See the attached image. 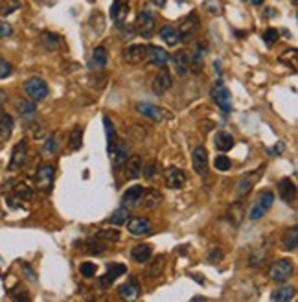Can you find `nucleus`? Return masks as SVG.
I'll use <instances>...</instances> for the list:
<instances>
[{
    "label": "nucleus",
    "instance_id": "a211bd4d",
    "mask_svg": "<svg viewBox=\"0 0 298 302\" xmlns=\"http://www.w3.org/2000/svg\"><path fill=\"white\" fill-rule=\"evenodd\" d=\"M142 170H144V162L138 155H133L129 161H125V177L127 179H138L142 175Z\"/></svg>",
    "mask_w": 298,
    "mask_h": 302
},
{
    "label": "nucleus",
    "instance_id": "dca6fc26",
    "mask_svg": "<svg viewBox=\"0 0 298 302\" xmlns=\"http://www.w3.org/2000/svg\"><path fill=\"white\" fill-rule=\"evenodd\" d=\"M13 197H8V205L15 206V203H21V201H30L31 197H33V192L28 184L24 183H15V188H13Z\"/></svg>",
    "mask_w": 298,
    "mask_h": 302
},
{
    "label": "nucleus",
    "instance_id": "3c124183",
    "mask_svg": "<svg viewBox=\"0 0 298 302\" xmlns=\"http://www.w3.org/2000/svg\"><path fill=\"white\" fill-rule=\"evenodd\" d=\"M11 33H13V28L9 26L8 22L0 21V37H9Z\"/></svg>",
    "mask_w": 298,
    "mask_h": 302
},
{
    "label": "nucleus",
    "instance_id": "bb28decb",
    "mask_svg": "<svg viewBox=\"0 0 298 302\" xmlns=\"http://www.w3.org/2000/svg\"><path fill=\"white\" fill-rule=\"evenodd\" d=\"M151 256H153V247L147 245V243H140V245L133 247V251H131V258L138 263L149 262Z\"/></svg>",
    "mask_w": 298,
    "mask_h": 302
},
{
    "label": "nucleus",
    "instance_id": "2f4dec72",
    "mask_svg": "<svg viewBox=\"0 0 298 302\" xmlns=\"http://www.w3.org/2000/svg\"><path fill=\"white\" fill-rule=\"evenodd\" d=\"M282 245L285 251H296L298 247V230L296 227H291L289 230H285L284 238H282Z\"/></svg>",
    "mask_w": 298,
    "mask_h": 302
},
{
    "label": "nucleus",
    "instance_id": "e433bc0d",
    "mask_svg": "<svg viewBox=\"0 0 298 302\" xmlns=\"http://www.w3.org/2000/svg\"><path fill=\"white\" fill-rule=\"evenodd\" d=\"M18 8H21V0H0V15L4 17L15 13Z\"/></svg>",
    "mask_w": 298,
    "mask_h": 302
},
{
    "label": "nucleus",
    "instance_id": "864d4df0",
    "mask_svg": "<svg viewBox=\"0 0 298 302\" xmlns=\"http://www.w3.org/2000/svg\"><path fill=\"white\" fill-rule=\"evenodd\" d=\"M221 256H223V253H221L219 249H212V251H210V254H208V262H210V263L217 262V260H219Z\"/></svg>",
    "mask_w": 298,
    "mask_h": 302
},
{
    "label": "nucleus",
    "instance_id": "8fccbe9b",
    "mask_svg": "<svg viewBox=\"0 0 298 302\" xmlns=\"http://www.w3.org/2000/svg\"><path fill=\"white\" fill-rule=\"evenodd\" d=\"M263 41H265L267 46H272V44L278 41V31L274 30V28H269V30L263 33Z\"/></svg>",
    "mask_w": 298,
    "mask_h": 302
},
{
    "label": "nucleus",
    "instance_id": "5701e85b",
    "mask_svg": "<svg viewBox=\"0 0 298 302\" xmlns=\"http://www.w3.org/2000/svg\"><path fill=\"white\" fill-rule=\"evenodd\" d=\"M110 153L114 155V164H116V166H122V164H125V161H127V157H129V144L125 140H116Z\"/></svg>",
    "mask_w": 298,
    "mask_h": 302
},
{
    "label": "nucleus",
    "instance_id": "603ef678",
    "mask_svg": "<svg viewBox=\"0 0 298 302\" xmlns=\"http://www.w3.org/2000/svg\"><path fill=\"white\" fill-rule=\"evenodd\" d=\"M157 168H158L157 162H151L147 168H144V170H142V173H144L147 179H153V177H155V170H157Z\"/></svg>",
    "mask_w": 298,
    "mask_h": 302
},
{
    "label": "nucleus",
    "instance_id": "0eeeda50",
    "mask_svg": "<svg viewBox=\"0 0 298 302\" xmlns=\"http://www.w3.org/2000/svg\"><path fill=\"white\" fill-rule=\"evenodd\" d=\"M127 273V267L123 265V263H113V265L107 269V273L103 276H100V280H98V284H100V288L107 289L110 288V286L114 284V282L118 280V276L125 275Z\"/></svg>",
    "mask_w": 298,
    "mask_h": 302
},
{
    "label": "nucleus",
    "instance_id": "49530a36",
    "mask_svg": "<svg viewBox=\"0 0 298 302\" xmlns=\"http://www.w3.org/2000/svg\"><path fill=\"white\" fill-rule=\"evenodd\" d=\"M79 273L85 276V278H92L96 275V265L92 262H83L79 265Z\"/></svg>",
    "mask_w": 298,
    "mask_h": 302
},
{
    "label": "nucleus",
    "instance_id": "f704fd0d",
    "mask_svg": "<svg viewBox=\"0 0 298 302\" xmlns=\"http://www.w3.org/2000/svg\"><path fill=\"white\" fill-rule=\"evenodd\" d=\"M68 146H70L72 151H78L83 146V129L81 127H74L68 135Z\"/></svg>",
    "mask_w": 298,
    "mask_h": 302
},
{
    "label": "nucleus",
    "instance_id": "1a4fd4ad",
    "mask_svg": "<svg viewBox=\"0 0 298 302\" xmlns=\"http://www.w3.org/2000/svg\"><path fill=\"white\" fill-rule=\"evenodd\" d=\"M136 31L140 33L142 37H151L155 31V17L151 13H149L147 9L145 11H142L140 15H138V21H136Z\"/></svg>",
    "mask_w": 298,
    "mask_h": 302
},
{
    "label": "nucleus",
    "instance_id": "5fc2aeb1",
    "mask_svg": "<svg viewBox=\"0 0 298 302\" xmlns=\"http://www.w3.org/2000/svg\"><path fill=\"white\" fill-rule=\"evenodd\" d=\"M22 269H24V273H26L28 278H30L31 282H35V273L31 271V267L28 265V263H22Z\"/></svg>",
    "mask_w": 298,
    "mask_h": 302
},
{
    "label": "nucleus",
    "instance_id": "4c0bfd02",
    "mask_svg": "<svg viewBox=\"0 0 298 302\" xmlns=\"http://www.w3.org/2000/svg\"><path fill=\"white\" fill-rule=\"evenodd\" d=\"M103 126H105V135H107V151H113V146L116 142V131H114V126L109 118H103Z\"/></svg>",
    "mask_w": 298,
    "mask_h": 302
},
{
    "label": "nucleus",
    "instance_id": "79ce46f5",
    "mask_svg": "<svg viewBox=\"0 0 298 302\" xmlns=\"http://www.w3.org/2000/svg\"><path fill=\"white\" fill-rule=\"evenodd\" d=\"M162 269H164V256H158V258H155V262L149 263L147 276H151V278H155V276H160Z\"/></svg>",
    "mask_w": 298,
    "mask_h": 302
},
{
    "label": "nucleus",
    "instance_id": "ea45409f",
    "mask_svg": "<svg viewBox=\"0 0 298 302\" xmlns=\"http://www.w3.org/2000/svg\"><path fill=\"white\" fill-rule=\"evenodd\" d=\"M92 63L98 66V68H103V66L107 65V50L103 48V46H98V48H94Z\"/></svg>",
    "mask_w": 298,
    "mask_h": 302
},
{
    "label": "nucleus",
    "instance_id": "052dcab7",
    "mask_svg": "<svg viewBox=\"0 0 298 302\" xmlns=\"http://www.w3.org/2000/svg\"><path fill=\"white\" fill-rule=\"evenodd\" d=\"M90 2H92V0H90Z\"/></svg>",
    "mask_w": 298,
    "mask_h": 302
},
{
    "label": "nucleus",
    "instance_id": "f03ea898",
    "mask_svg": "<svg viewBox=\"0 0 298 302\" xmlns=\"http://www.w3.org/2000/svg\"><path fill=\"white\" fill-rule=\"evenodd\" d=\"M53 179H55V168L52 164H41L35 173L37 190L43 193H50L53 188Z\"/></svg>",
    "mask_w": 298,
    "mask_h": 302
},
{
    "label": "nucleus",
    "instance_id": "09e8293b",
    "mask_svg": "<svg viewBox=\"0 0 298 302\" xmlns=\"http://www.w3.org/2000/svg\"><path fill=\"white\" fill-rule=\"evenodd\" d=\"M13 74V66L9 65L6 59H0V79H6Z\"/></svg>",
    "mask_w": 298,
    "mask_h": 302
},
{
    "label": "nucleus",
    "instance_id": "412c9836",
    "mask_svg": "<svg viewBox=\"0 0 298 302\" xmlns=\"http://www.w3.org/2000/svg\"><path fill=\"white\" fill-rule=\"evenodd\" d=\"M278 193H280V197L285 203L294 201V197H296V186H294V183L289 177H285V179H282L278 183Z\"/></svg>",
    "mask_w": 298,
    "mask_h": 302
},
{
    "label": "nucleus",
    "instance_id": "4be33fe9",
    "mask_svg": "<svg viewBox=\"0 0 298 302\" xmlns=\"http://www.w3.org/2000/svg\"><path fill=\"white\" fill-rule=\"evenodd\" d=\"M17 111L21 114V118L24 122H31V120H35V114H37V105L33 100H21L17 103Z\"/></svg>",
    "mask_w": 298,
    "mask_h": 302
},
{
    "label": "nucleus",
    "instance_id": "6e6552de",
    "mask_svg": "<svg viewBox=\"0 0 298 302\" xmlns=\"http://www.w3.org/2000/svg\"><path fill=\"white\" fill-rule=\"evenodd\" d=\"M123 59L129 65H140L147 59V46L145 44H131L125 52H123Z\"/></svg>",
    "mask_w": 298,
    "mask_h": 302
},
{
    "label": "nucleus",
    "instance_id": "f8f14e48",
    "mask_svg": "<svg viewBox=\"0 0 298 302\" xmlns=\"http://www.w3.org/2000/svg\"><path fill=\"white\" fill-rule=\"evenodd\" d=\"M127 230L131 232L133 236H145V234H151V223L142 216L131 218L127 219Z\"/></svg>",
    "mask_w": 298,
    "mask_h": 302
},
{
    "label": "nucleus",
    "instance_id": "a19ab883",
    "mask_svg": "<svg viewBox=\"0 0 298 302\" xmlns=\"http://www.w3.org/2000/svg\"><path fill=\"white\" fill-rule=\"evenodd\" d=\"M94 238L105 241V243H110V241L120 240V232L116 230V228H113V230H98L96 234H94Z\"/></svg>",
    "mask_w": 298,
    "mask_h": 302
},
{
    "label": "nucleus",
    "instance_id": "cd10ccee",
    "mask_svg": "<svg viewBox=\"0 0 298 302\" xmlns=\"http://www.w3.org/2000/svg\"><path fill=\"white\" fill-rule=\"evenodd\" d=\"M259 177H262V171H252V175L243 177V179L237 183V196L239 197L247 196V193L252 190V186H254V183L259 179Z\"/></svg>",
    "mask_w": 298,
    "mask_h": 302
},
{
    "label": "nucleus",
    "instance_id": "b1692460",
    "mask_svg": "<svg viewBox=\"0 0 298 302\" xmlns=\"http://www.w3.org/2000/svg\"><path fill=\"white\" fill-rule=\"evenodd\" d=\"M140 203L144 208L153 210V208H157V206L162 203V193L157 192V190H144V193H142V197H140Z\"/></svg>",
    "mask_w": 298,
    "mask_h": 302
},
{
    "label": "nucleus",
    "instance_id": "c756f323",
    "mask_svg": "<svg viewBox=\"0 0 298 302\" xmlns=\"http://www.w3.org/2000/svg\"><path fill=\"white\" fill-rule=\"evenodd\" d=\"M13 116L11 114H0V138H4V140H8L9 136H11V133H13Z\"/></svg>",
    "mask_w": 298,
    "mask_h": 302
},
{
    "label": "nucleus",
    "instance_id": "20e7f679",
    "mask_svg": "<svg viewBox=\"0 0 298 302\" xmlns=\"http://www.w3.org/2000/svg\"><path fill=\"white\" fill-rule=\"evenodd\" d=\"M212 98H214L215 105L219 107L221 111H225V113H230V111H232V96H230V91H228L221 81L212 87Z\"/></svg>",
    "mask_w": 298,
    "mask_h": 302
},
{
    "label": "nucleus",
    "instance_id": "37998d69",
    "mask_svg": "<svg viewBox=\"0 0 298 302\" xmlns=\"http://www.w3.org/2000/svg\"><path fill=\"white\" fill-rule=\"evenodd\" d=\"M43 149H44V153H46V155H53V153H55L57 149H59V138H57V135L48 136V138H46V142H44Z\"/></svg>",
    "mask_w": 298,
    "mask_h": 302
},
{
    "label": "nucleus",
    "instance_id": "7c9ffc66",
    "mask_svg": "<svg viewBox=\"0 0 298 302\" xmlns=\"http://www.w3.org/2000/svg\"><path fill=\"white\" fill-rule=\"evenodd\" d=\"M160 37H162V41H166V44H170V46H175V44L180 41L179 30H177L175 26H170V24L162 26V30H160Z\"/></svg>",
    "mask_w": 298,
    "mask_h": 302
},
{
    "label": "nucleus",
    "instance_id": "6e6d98bb",
    "mask_svg": "<svg viewBox=\"0 0 298 302\" xmlns=\"http://www.w3.org/2000/svg\"><path fill=\"white\" fill-rule=\"evenodd\" d=\"M284 148H285V146H284V142H278V146H276V149L272 148V149H271V153H274V155H278V153H282V151H284Z\"/></svg>",
    "mask_w": 298,
    "mask_h": 302
},
{
    "label": "nucleus",
    "instance_id": "c9c22d12",
    "mask_svg": "<svg viewBox=\"0 0 298 302\" xmlns=\"http://www.w3.org/2000/svg\"><path fill=\"white\" fill-rule=\"evenodd\" d=\"M129 218H131V212H129L127 206H120V208H116V210L113 212L109 221L113 225H123V223H127Z\"/></svg>",
    "mask_w": 298,
    "mask_h": 302
},
{
    "label": "nucleus",
    "instance_id": "9b49d317",
    "mask_svg": "<svg viewBox=\"0 0 298 302\" xmlns=\"http://www.w3.org/2000/svg\"><path fill=\"white\" fill-rule=\"evenodd\" d=\"M199 28H201V21H199L197 13L193 11V13H190L188 17H186V21L182 22L179 33L182 39H192V37L199 31Z\"/></svg>",
    "mask_w": 298,
    "mask_h": 302
},
{
    "label": "nucleus",
    "instance_id": "58836bf2",
    "mask_svg": "<svg viewBox=\"0 0 298 302\" xmlns=\"http://www.w3.org/2000/svg\"><path fill=\"white\" fill-rule=\"evenodd\" d=\"M87 251L90 254H103L107 251V243L98 240V238H92V240L87 241Z\"/></svg>",
    "mask_w": 298,
    "mask_h": 302
},
{
    "label": "nucleus",
    "instance_id": "7ed1b4c3",
    "mask_svg": "<svg viewBox=\"0 0 298 302\" xmlns=\"http://www.w3.org/2000/svg\"><path fill=\"white\" fill-rule=\"evenodd\" d=\"M24 91L33 101H41L48 96V85L41 78H30L24 81Z\"/></svg>",
    "mask_w": 298,
    "mask_h": 302
},
{
    "label": "nucleus",
    "instance_id": "13d9d810",
    "mask_svg": "<svg viewBox=\"0 0 298 302\" xmlns=\"http://www.w3.org/2000/svg\"><path fill=\"white\" fill-rule=\"evenodd\" d=\"M153 2L158 6V8H164V6H166V0H153Z\"/></svg>",
    "mask_w": 298,
    "mask_h": 302
},
{
    "label": "nucleus",
    "instance_id": "423d86ee",
    "mask_svg": "<svg viewBox=\"0 0 298 302\" xmlns=\"http://www.w3.org/2000/svg\"><path fill=\"white\" fill-rule=\"evenodd\" d=\"M291 273H293V263H291L289 260H278V262L272 263L271 269H269V276H271L274 282H278V284L287 280L291 276Z\"/></svg>",
    "mask_w": 298,
    "mask_h": 302
},
{
    "label": "nucleus",
    "instance_id": "72a5a7b5",
    "mask_svg": "<svg viewBox=\"0 0 298 302\" xmlns=\"http://www.w3.org/2000/svg\"><path fill=\"white\" fill-rule=\"evenodd\" d=\"M41 39H43V44L48 50H61L63 48V39L59 35H55V33H52V31H44Z\"/></svg>",
    "mask_w": 298,
    "mask_h": 302
},
{
    "label": "nucleus",
    "instance_id": "f257e3e1",
    "mask_svg": "<svg viewBox=\"0 0 298 302\" xmlns=\"http://www.w3.org/2000/svg\"><path fill=\"white\" fill-rule=\"evenodd\" d=\"M272 205H274V193L269 192V190H263V192H259V196L256 197L254 205H252V208H250V214H249L250 219H252V221H258V219H262L263 216L271 210Z\"/></svg>",
    "mask_w": 298,
    "mask_h": 302
},
{
    "label": "nucleus",
    "instance_id": "f3484780",
    "mask_svg": "<svg viewBox=\"0 0 298 302\" xmlns=\"http://www.w3.org/2000/svg\"><path fill=\"white\" fill-rule=\"evenodd\" d=\"M173 66L179 76H186L192 66V59H190V54L186 50H179V52L173 56Z\"/></svg>",
    "mask_w": 298,
    "mask_h": 302
},
{
    "label": "nucleus",
    "instance_id": "4468645a",
    "mask_svg": "<svg viewBox=\"0 0 298 302\" xmlns=\"http://www.w3.org/2000/svg\"><path fill=\"white\" fill-rule=\"evenodd\" d=\"M164 177H166V184L170 186V188H182L186 184V175L184 171L179 170V168H167L166 173H164Z\"/></svg>",
    "mask_w": 298,
    "mask_h": 302
},
{
    "label": "nucleus",
    "instance_id": "bf43d9fd",
    "mask_svg": "<svg viewBox=\"0 0 298 302\" xmlns=\"http://www.w3.org/2000/svg\"><path fill=\"white\" fill-rule=\"evenodd\" d=\"M250 2H252V4H254V6H259V4H263V0H250Z\"/></svg>",
    "mask_w": 298,
    "mask_h": 302
},
{
    "label": "nucleus",
    "instance_id": "9d476101",
    "mask_svg": "<svg viewBox=\"0 0 298 302\" xmlns=\"http://www.w3.org/2000/svg\"><path fill=\"white\" fill-rule=\"evenodd\" d=\"M192 164L195 173H199V175H206L208 173V153H206V149L202 146H197V148L193 149Z\"/></svg>",
    "mask_w": 298,
    "mask_h": 302
},
{
    "label": "nucleus",
    "instance_id": "c85d7f7f",
    "mask_svg": "<svg viewBox=\"0 0 298 302\" xmlns=\"http://www.w3.org/2000/svg\"><path fill=\"white\" fill-rule=\"evenodd\" d=\"M214 144H215V148L219 149V151H230V149L234 148V138H232V135L230 133H225V131H219L217 135H215V138H214Z\"/></svg>",
    "mask_w": 298,
    "mask_h": 302
},
{
    "label": "nucleus",
    "instance_id": "aec40b11",
    "mask_svg": "<svg viewBox=\"0 0 298 302\" xmlns=\"http://www.w3.org/2000/svg\"><path fill=\"white\" fill-rule=\"evenodd\" d=\"M127 13H129V6L123 4L122 0H114L113 6H110V19L118 24V28L123 26V22H125Z\"/></svg>",
    "mask_w": 298,
    "mask_h": 302
},
{
    "label": "nucleus",
    "instance_id": "4d7b16f0",
    "mask_svg": "<svg viewBox=\"0 0 298 302\" xmlns=\"http://www.w3.org/2000/svg\"><path fill=\"white\" fill-rule=\"evenodd\" d=\"M6 103V92L4 91H0V107Z\"/></svg>",
    "mask_w": 298,
    "mask_h": 302
},
{
    "label": "nucleus",
    "instance_id": "ddd939ff",
    "mask_svg": "<svg viewBox=\"0 0 298 302\" xmlns=\"http://www.w3.org/2000/svg\"><path fill=\"white\" fill-rule=\"evenodd\" d=\"M171 85H173V79H171L170 70L162 68V70H160V72L157 74V78H155V81H153V91H155V94H158V96H162V94H166V92L170 91Z\"/></svg>",
    "mask_w": 298,
    "mask_h": 302
},
{
    "label": "nucleus",
    "instance_id": "39448f33",
    "mask_svg": "<svg viewBox=\"0 0 298 302\" xmlns=\"http://www.w3.org/2000/svg\"><path fill=\"white\" fill-rule=\"evenodd\" d=\"M28 162V142L21 140L18 144H15L13 151H11V161H9V171H17L21 168H24V164Z\"/></svg>",
    "mask_w": 298,
    "mask_h": 302
},
{
    "label": "nucleus",
    "instance_id": "2eb2a0df",
    "mask_svg": "<svg viewBox=\"0 0 298 302\" xmlns=\"http://www.w3.org/2000/svg\"><path fill=\"white\" fill-rule=\"evenodd\" d=\"M136 111L142 114V116H145V118L153 120V122H160V120L164 118V111L160 109V107L153 105V103H136Z\"/></svg>",
    "mask_w": 298,
    "mask_h": 302
},
{
    "label": "nucleus",
    "instance_id": "6ab92c4d",
    "mask_svg": "<svg viewBox=\"0 0 298 302\" xmlns=\"http://www.w3.org/2000/svg\"><path fill=\"white\" fill-rule=\"evenodd\" d=\"M118 293L122 298L133 300V298H136L138 295H140V284H138V280H136L135 276H129V280L123 286H120Z\"/></svg>",
    "mask_w": 298,
    "mask_h": 302
},
{
    "label": "nucleus",
    "instance_id": "a878e982",
    "mask_svg": "<svg viewBox=\"0 0 298 302\" xmlns=\"http://www.w3.org/2000/svg\"><path fill=\"white\" fill-rule=\"evenodd\" d=\"M145 188H142V186H131V188H127V192L123 193L122 197V203L123 206H127V208H131V206H136V205H140V197L142 193H144Z\"/></svg>",
    "mask_w": 298,
    "mask_h": 302
},
{
    "label": "nucleus",
    "instance_id": "c03bdc74",
    "mask_svg": "<svg viewBox=\"0 0 298 302\" xmlns=\"http://www.w3.org/2000/svg\"><path fill=\"white\" fill-rule=\"evenodd\" d=\"M202 57H204V50H202L201 46H195V50H193V56H190L193 68H202Z\"/></svg>",
    "mask_w": 298,
    "mask_h": 302
},
{
    "label": "nucleus",
    "instance_id": "393cba45",
    "mask_svg": "<svg viewBox=\"0 0 298 302\" xmlns=\"http://www.w3.org/2000/svg\"><path fill=\"white\" fill-rule=\"evenodd\" d=\"M147 59L153 63V65L164 66L170 61V54L164 48H160V46H147Z\"/></svg>",
    "mask_w": 298,
    "mask_h": 302
},
{
    "label": "nucleus",
    "instance_id": "473e14b6",
    "mask_svg": "<svg viewBox=\"0 0 298 302\" xmlns=\"http://www.w3.org/2000/svg\"><path fill=\"white\" fill-rule=\"evenodd\" d=\"M272 300H280V302H289L294 298V288L293 286H282V288L274 289L271 295Z\"/></svg>",
    "mask_w": 298,
    "mask_h": 302
},
{
    "label": "nucleus",
    "instance_id": "a18cd8bd",
    "mask_svg": "<svg viewBox=\"0 0 298 302\" xmlns=\"http://www.w3.org/2000/svg\"><path fill=\"white\" fill-rule=\"evenodd\" d=\"M214 166H215V170H219V171H228L230 166H232V162H230L228 157H225V155H219V157H215Z\"/></svg>",
    "mask_w": 298,
    "mask_h": 302
},
{
    "label": "nucleus",
    "instance_id": "de8ad7c7",
    "mask_svg": "<svg viewBox=\"0 0 298 302\" xmlns=\"http://www.w3.org/2000/svg\"><path fill=\"white\" fill-rule=\"evenodd\" d=\"M204 9L212 15H219L223 6H221V0H206L204 2Z\"/></svg>",
    "mask_w": 298,
    "mask_h": 302
}]
</instances>
